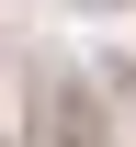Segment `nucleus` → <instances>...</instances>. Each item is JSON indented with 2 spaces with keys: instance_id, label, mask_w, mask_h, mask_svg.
<instances>
[{
  "instance_id": "1",
  "label": "nucleus",
  "mask_w": 136,
  "mask_h": 147,
  "mask_svg": "<svg viewBox=\"0 0 136 147\" xmlns=\"http://www.w3.org/2000/svg\"><path fill=\"white\" fill-rule=\"evenodd\" d=\"M45 136H57V147H114V125H102V91H91V79H57V91H45Z\"/></svg>"
}]
</instances>
